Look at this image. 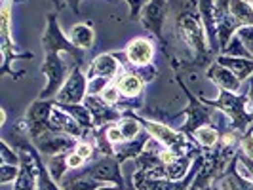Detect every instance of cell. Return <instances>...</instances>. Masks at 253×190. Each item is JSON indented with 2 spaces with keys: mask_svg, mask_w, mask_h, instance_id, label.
I'll use <instances>...</instances> for the list:
<instances>
[{
  "mask_svg": "<svg viewBox=\"0 0 253 190\" xmlns=\"http://www.w3.org/2000/svg\"><path fill=\"white\" fill-rule=\"evenodd\" d=\"M166 15H168L166 0H149L141 13V23L149 33H152L158 40H162V27L166 23Z\"/></svg>",
  "mask_w": 253,
  "mask_h": 190,
  "instance_id": "5b68a950",
  "label": "cell"
},
{
  "mask_svg": "<svg viewBox=\"0 0 253 190\" xmlns=\"http://www.w3.org/2000/svg\"><path fill=\"white\" fill-rule=\"evenodd\" d=\"M120 95H122L120 89L116 88L114 84H109V86L105 88V91L101 93V99L107 103V105H118V103H120Z\"/></svg>",
  "mask_w": 253,
  "mask_h": 190,
  "instance_id": "1f68e13d",
  "label": "cell"
},
{
  "mask_svg": "<svg viewBox=\"0 0 253 190\" xmlns=\"http://www.w3.org/2000/svg\"><path fill=\"white\" fill-rule=\"evenodd\" d=\"M84 105L88 107L91 116H93V127L101 126V124L109 122V120H120L122 118V114L116 113L114 109H111V105H107L97 95H86Z\"/></svg>",
  "mask_w": 253,
  "mask_h": 190,
  "instance_id": "7c38bea8",
  "label": "cell"
},
{
  "mask_svg": "<svg viewBox=\"0 0 253 190\" xmlns=\"http://www.w3.org/2000/svg\"><path fill=\"white\" fill-rule=\"evenodd\" d=\"M154 57V44L147 38H135L127 44L126 59L133 67H147Z\"/></svg>",
  "mask_w": 253,
  "mask_h": 190,
  "instance_id": "30bf717a",
  "label": "cell"
},
{
  "mask_svg": "<svg viewBox=\"0 0 253 190\" xmlns=\"http://www.w3.org/2000/svg\"><path fill=\"white\" fill-rule=\"evenodd\" d=\"M109 82H111V80L101 78V76L91 78V80H88V93L89 95H101L103 91H105V88L109 86Z\"/></svg>",
  "mask_w": 253,
  "mask_h": 190,
  "instance_id": "4dcf8cb0",
  "label": "cell"
},
{
  "mask_svg": "<svg viewBox=\"0 0 253 190\" xmlns=\"http://www.w3.org/2000/svg\"><path fill=\"white\" fill-rule=\"evenodd\" d=\"M75 152L76 154H80L84 160H88V158H91V154H93V147H91L89 143H84V141H82V143L76 145Z\"/></svg>",
  "mask_w": 253,
  "mask_h": 190,
  "instance_id": "d590c367",
  "label": "cell"
},
{
  "mask_svg": "<svg viewBox=\"0 0 253 190\" xmlns=\"http://www.w3.org/2000/svg\"><path fill=\"white\" fill-rule=\"evenodd\" d=\"M44 51H63L67 55L75 57L78 61H82V50H78L76 46L71 44V40H67L61 33V29L55 21V15H48V29L44 33Z\"/></svg>",
  "mask_w": 253,
  "mask_h": 190,
  "instance_id": "3957f363",
  "label": "cell"
},
{
  "mask_svg": "<svg viewBox=\"0 0 253 190\" xmlns=\"http://www.w3.org/2000/svg\"><path fill=\"white\" fill-rule=\"evenodd\" d=\"M221 190H253V181L244 179L236 171V165H234V158H232V167L227 175L221 181Z\"/></svg>",
  "mask_w": 253,
  "mask_h": 190,
  "instance_id": "603a6c76",
  "label": "cell"
},
{
  "mask_svg": "<svg viewBox=\"0 0 253 190\" xmlns=\"http://www.w3.org/2000/svg\"><path fill=\"white\" fill-rule=\"evenodd\" d=\"M48 169H50V175L55 183H61V179L65 177V171L69 169V164H67V156L65 154H59V156H51L50 164H48Z\"/></svg>",
  "mask_w": 253,
  "mask_h": 190,
  "instance_id": "4316f807",
  "label": "cell"
},
{
  "mask_svg": "<svg viewBox=\"0 0 253 190\" xmlns=\"http://www.w3.org/2000/svg\"><path fill=\"white\" fill-rule=\"evenodd\" d=\"M86 91H88V76L76 67L73 69L71 76L67 78L61 91L57 93V103L59 105H78L80 101L86 99Z\"/></svg>",
  "mask_w": 253,
  "mask_h": 190,
  "instance_id": "277c9868",
  "label": "cell"
},
{
  "mask_svg": "<svg viewBox=\"0 0 253 190\" xmlns=\"http://www.w3.org/2000/svg\"><path fill=\"white\" fill-rule=\"evenodd\" d=\"M208 78L217 84L221 89H228V91H238L240 89V80L236 78L234 73H230L227 67H223V65H211L210 69H208Z\"/></svg>",
  "mask_w": 253,
  "mask_h": 190,
  "instance_id": "9a60e30c",
  "label": "cell"
},
{
  "mask_svg": "<svg viewBox=\"0 0 253 190\" xmlns=\"http://www.w3.org/2000/svg\"><path fill=\"white\" fill-rule=\"evenodd\" d=\"M185 114H187V122H185V127H183V129H185L187 133H194V131L198 129V126L200 127L206 126V124L211 120L210 109H204L202 105H200V101H196L192 95H190V107L185 111Z\"/></svg>",
  "mask_w": 253,
  "mask_h": 190,
  "instance_id": "5bb4252c",
  "label": "cell"
},
{
  "mask_svg": "<svg viewBox=\"0 0 253 190\" xmlns=\"http://www.w3.org/2000/svg\"><path fill=\"white\" fill-rule=\"evenodd\" d=\"M192 164H194V156H175L171 162L166 164V179L181 181L183 177H189Z\"/></svg>",
  "mask_w": 253,
  "mask_h": 190,
  "instance_id": "ac0fdd59",
  "label": "cell"
},
{
  "mask_svg": "<svg viewBox=\"0 0 253 190\" xmlns=\"http://www.w3.org/2000/svg\"><path fill=\"white\" fill-rule=\"evenodd\" d=\"M236 35L240 37V40L244 42V46L253 53V25H244L236 31Z\"/></svg>",
  "mask_w": 253,
  "mask_h": 190,
  "instance_id": "d6a6232c",
  "label": "cell"
},
{
  "mask_svg": "<svg viewBox=\"0 0 253 190\" xmlns=\"http://www.w3.org/2000/svg\"><path fill=\"white\" fill-rule=\"evenodd\" d=\"M42 73L48 76V86L40 91V99L46 101L51 95H57L61 88L65 86L67 78L71 76L69 73V65L63 61L59 51H46V59L42 65Z\"/></svg>",
  "mask_w": 253,
  "mask_h": 190,
  "instance_id": "7a4b0ae2",
  "label": "cell"
},
{
  "mask_svg": "<svg viewBox=\"0 0 253 190\" xmlns=\"http://www.w3.org/2000/svg\"><path fill=\"white\" fill-rule=\"evenodd\" d=\"M0 122H2V126H4V124H6V113H4V111H2V113H0Z\"/></svg>",
  "mask_w": 253,
  "mask_h": 190,
  "instance_id": "f35d334b",
  "label": "cell"
},
{
  "mask_svg": "<svg viewBox=\"0 0 253 190\" xmlns=\"http://www.w3.org/2000/svg\"><path fill=\"white\" fill-rule=\"evenodd\" d=\"M250 103H252L253 107V82H252V89H250Z\"/></svg>",
  "mask_w": 253,
  "mask_h": 190,
  "instance_id": "ab89813d",
  "label": "cell"
},
{
  "mask_svg": "<svg viewBox=\"0 0 253 190\" xmlns=\"http://www.w3.org/2000/svg\"><path fill=\"white\" fill-rule=\"evenodd\" d=\"M194 137L198 139V143L206 147V149H215L217 145H219V133H217V129L210 126H202L198 127L196 131H194Z\"/></svg>",
  "mask_w": 253,
  "mask_h": 190,
  "instance_id": "d4e9b609",
  "label": "cell"
},
{
  "mask_svg": "<svg viewBox=\"0 0 253 190\" xmlns=\"http://www.w3.org/2000/svg\"><path fill=\"white\" fill-rule=\"evenodd\" d=\"M240 147H242V154L253 158V129H248V131H246V135H244L240 141Z\"/></svg>",
  "mask_w": 253,
  "mask_h": 190,
  "instance_id": "836d02e7",
  "label": "cell"
},
{
  "mask_svg": "<svg viewBox=\"0 0 253 190\" xmlns=\"http://www.w3.org/2000/svg\"><path fill=\"white\" fill-rule=\"evenodd\" d=\"M37 154L33 151V156L21 154V167H19V177L15 179L13 190H35L38 187V162Z\"/></svg>",
  "mask_w": 253,
  "mask_h": 190,
  "instance_id": "9c48e42d",
  "label": "cell"
},
{
  "mask_svg": "<svg viewBox=\"0 0 253 190\" xmlns=\"http://www.w3.org/2000/svg\"><path fill=\"white\" fill-rule=\"evenodd\" d=\"M151 139V135L149 137H145L143 141H124V143H116L114 145V156H116V160L120 162V164H124L126 160L129 158H137L143 149H145V145H147V141Z\"/></svg>",
  "mask_w": 253,
  "mask_h": 190,
  "instance_id": "d6986e66",
  "label": "cell"
},
{
  "mask_svg": "<svg viewBox=\"0 0 253 190\" xmlns=\"http://www.w3.org/2000/svg\"><path fill=\"white\" fill-rule=\"evenodd\" d=\"M118 189H120V187H103V185H101L97 190H118ZM120 190H122V189H120Z\"/></svg>",
  "mask_w": 253,
  "mask_h": 190,
  "instance_id": "74e56055",
  "label": "cell"
},
{
  "mask_svg": "<svg viewBox=\"0 0 253 190\" xmlns=\"http://www.w3.org/2000/svg\"><path fill=\"white\" fill-rule=\"evenodd\" d=\"M57 105H59V103H57ZM59 107L71 114L86 131H89V129L93 127V116H91V113H89V109L86 105L82 107V105L78 103V105H59Z\"/></svg>",
  "mask_w": 253,
  "mask_h": 190,
  "instance_id": "cb8c5ba5",
  "label": "cell"
},
{
  "mask_svg": "<svg viewBox=\"0 0 253 190\" xmlns=\"http://www.w3.org/2000/svg\"><path fill=\"white\" fill-rule=\"evenodd\" d=\"M69 40H71V44L76 46L78 50H88L91 48V44H93V29L86 23H78L71 29V33H69Z\"/></svg>",
  "mask_w": 253,
  "mask_h": 190,
  "instance_id": "ffe728a7",
  "label": "cell"
},
{
  "mask_svg": "<svg viewBox=\"0 0 253 190\" xmlns=\"http://www.w3.org/2000/svg\"><path fill=\"white\" fill-rule=\"evenodd\" d=\"M230 13L238 21V25H253V6L248 0H230Z\"/></svg>",
  "mask_w": 253,
  "mask_h": 190,
  "instance_id": "7402d4cb",
  "label": "cell"
},
{
  "mask_svg": "<svg viewBox=\"0 0 253 190\" xmlns=\"http://www.w3.org/2000/svg\"><path fill=\"white\" fill-rule=\"evenodd\" d=\"M248 2H253V0H248Z\"/></svg>",
  "mask_w": 253,
  "mask_h": 190,
  "instance_id": "60d3db41",
  "label": "cell"
},
{
  "mask_svg": "<svg viewBox=\"0 0 253 190\" xmlns=\"http://www.w3.org/2000/svg\"><path fill=\"white\" fill-rule=\"evenodd\" d=\"M0 151H2V164L17 165L19 162H21V156H17V152L12 151V149L8 147V143H6V141H2V143H0Z\"/></svg>",
  "mask_w": 253,
  "mask_h": 190,
  "instance_id": "f546056e",
  "label": "cell"
},
{
  "mask_svg": "<svg viewBox=\"0 0 253 190\" xmlns=\"http://www.w3.org/2000/svg\"><path fill=\"white\" fill-rule=\"evenodd\" d=\"M67 164H69V169H76V167H80V165L84 164V158L73 151L67 154Z\"/></svg>",
  "mask_w": 253,
  "mask_h": 190,
  "instance_id": "8d00e7d4",
  "label": "cell"
},
{
  "mask_svg": "<svg viewBox=\"0 0 253 190\" xmlns=\"http://www.w3.org/2000/svg\"><path fill=\"white\" fill-rule=\"evenodd\" d=\"M177 33L181 40L194 51V55L198 59L208 57V33L206 25L202 21V15L198 12V8H185L177 15Z\"/></svg>",
  "mask_w": 253,
  "mask_h": 190,
  "instance_id": "6da1fadb",
  "label": "cell"
},
{
  "mask_svg": "<svg viewBox=\"0 0 253 190\" xmlns=\"http://www.w3.org/2000/svg\"><path fill=\"white\" fill-rule=\"evenodd\" d=\"M101 187L99 181L91 179L84 171V173H78V175H69V177H63V190H97Z\"/></svg>",
  "mask_w": 253,
  "mask_h": 190,
  "instance_id": "44dd1931",
  "label": "cell"
},
{
  "mask_svg": "<svg viewBox=\"0 0 253 190\" xmlns=\"http://www.w3.org/2000/svg\"><path fill=\"white\" fill-rule=\"evenodd\" d=\"M120 71H122V65L116 61V55L114 53H103V55L93 59V63H91L86 76H88V80L97 78V76L113 80V78L120 75Z\"/></svg>",
  "mask_w": 253,
  "mask_h": 190,
  "instance_id": "8fae6325",
  "label": "cell"
},
{
  "mask_svg": "<svg viewBox=\"0 0 253 190\" xmlns=\"http://www.w3.org/2000/svg\"><path fill=\"white\" fill-rule=\"evenodd\" d=\"M223 55H230V57H244V59H253V53L246 46L244 42L240 40L238 35L230 38V42L227 44V48L223 50Z\"/></svg>",
  "mask_w": 253,
  "mask_h": 190,
  "instance_id": "484cf974",
  "label": "cell"
},
{
  "mask_svg": "<svg viewBox=\"0 0 253 190\" xmlns=\"http://www.w3.org/2000/svg\"><path fill=\"white\" fill-rule=\"evenodd\" d=\"M107 139L111 141L113 145H116V143H124V135H122V129H120V126H111L107 127Z\"/></svg>",
  "mask_w": 253,
  "mask_h": 190,
  "instance_id": "e575fe53",
  "label": "cell"
},
{
  "mask_svg": "<svg viewBox=\"0 0 253 190\" xmlns=\"http://www.w3.org/2000/svg\"><path fill=\"white\" fill-rule=\"evenodd\" d=\"M143 78L135 73H129L126 69L120 71V75L114 78V86L120 89V93H124L126 97H137L141 89H143Z\"/></svg>",
  "mask_w": 253,
  "mask_h": 190,
  "instance_id": "2e32d148",
  "label": "cell"
},
{
  "mask_svg": "<svg viewBox=\"0 0 253 190\" xmlns=\"http://www.w3.org/2000/svg\"><path fill=\"white\" fill-rule=\"evenodd\" d=\"M19 177V167L17 165L10 164H2L0 165V185H8L15 179Z\"/></svg>",
  "mask_w": 253,
  "mask_h": 190,
  "instance_id": "f1b7e54d",
  "label": "cell"
},
{
  "mask_svg": "<svg viewBox=\"0 0 253 190\" xmlns=\"http://www.w3.org/2000/svg\"><path fill=\"white\" fill-rule=\"evenodd\" d=\"M118 164H120L118 160H113L111 156H105L97 164H93L91 167H88L86 173H88L91 179L99 181V183H114L116 187L122 189V187H124V179H122L120 165Z\"/></svg>",
  "mask_w": 253,
  "mask_h": 190,
  "instance_id": "52a82bcc",
  "label": "cell"
},
{
  "mask_svg": "<svg viewBox=\"0 0 253 190\" xmlns=\"http://www.w3.org/2000/svg\"><path fill=\"white\" fill-rule=\"evenodd\" d=\"M139 124H141V122L137 120V116H135V118H129V116L122 118L118 126H120V129H122V135H124V139H126V141L135 139V137L139 135V131H141Z\"/></svg>",
  "mask_w": 253,
  "mask_h": 190,
  "instance_id": "83f0119b",
  "label": "cell"
},
{
  "mask_svg": "<svg viewBox=\"0 0 253 190\" xmlns=\"http://www.w3.org/2000/svg\"><path fill=\"white\" fill-rule=\"evenodd\" d=\"M48 131H53V133H65V135H71V137H82L86 129L80 126V124H78L67 111H63V109L57 105V107H53V111H51Z\"/></svg>",
  "mask_w": 253,
  "mask_h": 190,
  "instance_id": "ba28073f",
  "label": "cell"
},
{
  "mask_svg": "<svg viewBox=\"0 0 253 190\" xmlns=\"http://www.w3.org/2000/svg\"><path fill=\"white\" fill-rule=\"evenodd\" d=\"M135 189L137 190H187V183H179V181H169V179H156L147 175L145 171H137V175L133 177Z\"/></svg>",
  "mask_w": 253,
  "mask_h": 190,
  "instance_id": "4fadbf2b",
  "label": "cell"
},
{
  "mask_svg": "<svg viewBox=\"0 0 253 190\" xmlns=\"http://www.w3.org/2000/svg\"><path fill=\"white\" fill-rule=\"evenodd\" d=\"M217 63L227 67L230 73H234L238 80H246L253 73V59H244V57H230V55H219Z\"/></svg>",
  "mask_w": 253,
  "mask_h": 190,
  "instance_id": "e0dca14e",
  "label": "cell"
},
{
  "mask_svg": "<svg viewBox=\"0 0 253 190\" xmlns=\"http://www.w3.org/2000/svg\"><path fill=\"white\" fill-rule=\"evenodd\" d=\"M35 145H37V149L42 152V154L59 156V154H65V152H73L78 143H76L75 137H71V135H65V133L48 135V131H46V133L38 135L37 139H35Z\"/></svg>",
  "mask_w": 253,
  "mask_h": 190,
  "instance_id": "8992f818",
  "label": "cell"
}]
</instances>
